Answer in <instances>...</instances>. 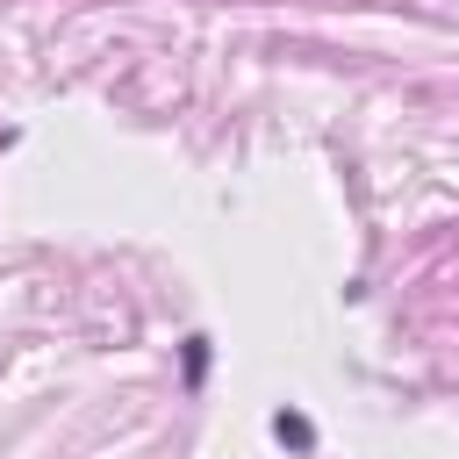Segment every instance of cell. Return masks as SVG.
I'll return each mask as SVG.
<instances>
[{"instance_id":"6da1fadb","label":"cell","mask_w":459,"mask_h":459,"mask_svg":"<svg viewBox=\"0 0 459 459\" xmlns=\"http://www.w3.org/2000/svg\"><path fill=\"white\" fill-rule=\"evenodd\" d=\"M273 437L294 445V452H308V445H316V423H308L301 409H280V416H273Z\"/></svg>"},{"instance_id":"7a4b0ae2","label":"cell","mask_w":459,"mask_h":459,"mask_svg":"<svg viewBox=\"0 0 459 459\" xmlns=\"http://www.w3.org/2000/svg\"><path fill=\"white\" fill-rule=\"evenodd\" d=\"M208 373V337H186V387H201Z\"/></svg>"}]
</instances>
